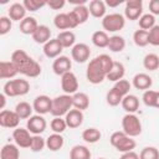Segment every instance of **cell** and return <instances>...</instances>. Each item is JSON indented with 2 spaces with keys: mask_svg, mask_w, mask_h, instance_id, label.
Returning a JSON list of instances; mask_svg holds the SVG:
<instances>
[{
  "mask_svg": "<svg viewBox=\"0 0 159 159\" xmlns=\"http://www.w3.org/2000/svg\"><path fill=\"white\" fill-rule=\"evenodd\" d=\"M109 143L112 144V147H114L122 154L127 153V152H132L137 145L135 140L132 137L127 135L123 130H117V132L112 133V135L109 138Z\"/></svg>",
  "mask_w": 159,
  "mask_h": 159,
  "instance_id": "obj_1",
  "label": "cell"
},
{
  "mask_svg": "<svg viewBox=\"0 0 159 159\" xmlns=\"http://www.w3.org/2000/svg\"><path fill=\"white\" fill-rule=\"evenodd\" d=\"M30 91V83L24 78L9 80L2 88V93L6 97H19L25 96Z\"/></svg>",
  "mask_w": 159,
  "mask_h": 159,
  "instance_id": "obj_2",
  "label": "cell"
},
{
  "mask_svg": "<svg viewBox=\"0 0 159 159\" xmlns=\"http://www.w3.org/2000/svg\"><path fill=\"white\" fill-rule=\"evenodd\" d=\"M107 77V73L104 72L103 67L101 66L97 57L91 60L86 68V78L92 84H99L102 83Z\"/></svg>",
  "mask_w": 159,
  "mask_h": 159,
  "instance_id": "obj_3",
  "label": "cell"
},
{
  "mask_svg": "<svg viewBox=\"0 0 159 159\" xmlns=\"http://www.w3.org/2000/svg\"><path fill=\"white\" fill-rule=\"evenodd\" d=\"M72 96L70 94H61L52 98V107L51 114L53 117H62L66 116L72 109Z\"/></svg>",
  "mask_w": 159,
  "mask_h": 159,
  "instance_id": "obj_4",
  "label": "cell"
},
{
  "mask_svg": "<svg viewBox=\"0 0 159 159\" xmlns=\"http://www.w3.org/2000/svg\"><path fill=\"white\" fill-rule=\"evenodd\" d=\"M122 129L127 135H129L132 138L140 135L142 122H140L139 117H137L134 113H127L122 118Z\"/></svg>",
  "mask_w": 159,
  "mask_h": 159,
  "instance_id": "obj_5",
  "label": "cell"
},
{
  "mask_svg": "<svg viewBox=\"0 0 159 159\" xmlns=\"http://www.w3.org/2000/svg\"><path fill=\"white\" fill-rule=\"evenodd\" d=\"M125 25V19L122 14L112 12L106 15L102 19V27L106 32H117L120 31Z\"/></svg>",
  "mask_w": 159,
  "mask_h": 159,
  "instance_id": "obj_6",
  "label": "cell"
},
{
  "mask_svg": "<svg viewBox=\"0 0 159 159\" xmlns=\"http://www.w3.org/2000/svg\"><path fill=\"white\" fill-rule=\"evenodd\" d=\"M142 15H143V1L142 0L125 1V9H124L125 19L134 21V20H139Z\"/></svg>",
  "mask_w": 159,
  "mask_h": 159,
  "instance_id": "obj_7",
  "label": "cell"
},
{
  "mask_svg": "<svg viewBox=\"0 0 159 159\" xmlns=\"http://www.w3.org/2000/svg\"><path fill=\"white\" fill-rule=\"evenodd\" d=\"M61 88L65 92V94H70V96L78 92L77 91L78 89V80L72 71L61 76Z\"/></svg>",
  "mask_w": 159,
  "mask_h": 159,
  "instance_id": "obj_8",
  "label": "cell"
},
{
  "mask_svg": "<svg viewBox=\"0 0 159 159\" xmlns=\"http://www.w3.org/2000/svg\"><path fill=\"white\" fill-rule=\"evenodd\" d=\"M47 127V123H46V119L43 118V116L41 114H35V116H31L27 122H26V128L27 130L34 134V135H41V133L45 132Z\"/></svg>",
  "mask_w": 159,
  "mask_h": 159,
  "instance_id": "obj_9",
  "label": "cell"
},
{
  "mask_svg": "<svg viewBox=\"0 0 159 159\" xmlns=\"http://www.w3.org/2000/svg\"><path fill=\"white\" fill-rule=\"evenodd\" d=\"M89 56H91V48L87 43L80 42V43H76L71 48V57L77 63L87 62L89 60Z\"/></svg>",
  "mask_w": 159,
  "mask_h": 159,
  "instance_id": "obj_10",
  "label": "cell"
},
{
  "mask_svg": "<svg viewBox=\"0 0 159 159\" xmlns=\"http://www.w3.org/2000/svg\"><path fill=\"white\" fill-rule=\"evenodd\" d=\"M20 117L15 111H9L4 109L0 112V125L2 128H9V129H16L20 124Z\"/></svg>",
  "mask_w": 159,
  "mask_h": 159,
  "instance_id": "obj_11",
  "label": "cell"
},
{
  "mask_svg": "<svg viewBox=\"0 0 159 159\" xmlns=\"http://www.w3.org/2000/svg\"><path fill=\"white\" fill-rule=\"evenodd\" d=\"M12 139L15 142V144L19 148H30L31 142H32V135L31 133L27 130V128H16L12 132Z\"/></svg>",
  "mask_w": 159,
  "mask_h": 159,
  "instance_id": "obj_12",
  "label": "cell"
},
{
  "mask_svg": "<svg viewBox=\"0 0 159 159\" xmlns=\"http://www.w3.org/2000/svg\"><path fill=\"white\" fill-rule=\"evenodd\" d=\"M19 70V73L26 76V77H30V78H35L37 76L41 75V66L37 61H35L34 58H29L24 65H21L20 67H17Z\"/></svg>",
  "mask_w": 159,
  "mask_h": 159,
  "instance_id": "obj_13",
  "label": "cell"
},
{
  "mask_svg": "<svg viewBox=\"0 0 159 159\" xmlns=\"http://www.w3.org/2000/svg\"><path fill=\"white\" fill-rule=\"evenodd\" d=\"M32 107H34V111L36 112V114H41V116L47 114V113L51 112L52 98H50V97L46 96V94L37 96V97L34 99Z\"/></svg>",
  "mask_w": 159,
  "mask_h": 159,
  "instance_id": "obj_14",
  "label": "cell"
},
{
  "mask_svg": "<svg viewBox=\"0 0 159 159\" xmlns=\"http://www.w3.org/2000/svg\"><path fill=\"white\" fill-rule=\"evenodd\" d=\"M72 68V61L67 56H58L52 62V71L57 76H62L67 72H70Z\"/></svg>",
  "mask_w": 159,
  "mask_h": 159,
  "instance_id": "obj_15",
  "label": "cell"
},
{
  "mask_svg": "<svg viewBox=\"0 0 159 159\" xmlns=\"http://www.w3.org/2000/svg\"><path fill=\"white\" fill-rule=\"evenodd\" d=\"M83 118H84L83 112L80 111V109H76V108L71 109L65 116V120L67 123V127L71 128V129H76V128L81 127L82 123H83Z\"/></svg>",
  "mask_w": 159,
  "mask_h": 159,
  "instance_id": "obj_16",
  "label": "cell"
},
{
  "mask_svg": "<svg viewBox=\"0 0 159 159\" xmlns=\"http://www.w3.org/2000/svg\"><path fill=\"white\" fill-rule=\"evenodd\" d=\"M63 51V47L58 42L57 39H51L48 42L43 45V53L47 58H57L61 56V52Z\"/></svg>",
  "mask_w": 159,
  "mask_h": 159,
  "instance_id": "obj_17",
  "label": "cell"
},
{
  "mask_svg": "<svg viewBox=\"0 0 159 159\" xmlns=\"http://www.w3.org/2000/svg\"><path fill=\"white\" fill-rule=\"evenodd\" d=\"M132 84H133V87L135 89H140V91H144L145 92V91L150 89V87L153 84V80H152V77L149 75L140 72V73H137L133 77Z\"/></svg>",
  "mask_w": 159,
  "mask_h": 159,
  "instance_id": "obj_18",
  "label": "cell"
},
{
  "mask_svg": "<svg viewBox=\"0 0 159 159\" xmlns=\"http://www.w3.org/2000/svg\"><path fill=\"white\" fill-rule=\"evenodd\" d=\"M26 9L24 6L22 2H14L10 5L9 10H7V14H9V17L12 20V21H22L25 17H26Z\"/></svg>",
  "mask_w": 159,
  "mask_h": 159,
  "instance_id": "obj_19",
  "label": "cell"
},
{
  "mask_svg": "<svg viewBox=\"0 0 159 159\" xmlns=\"http://www.w3.org/2000/svg\"><path fill=\"white\" fill-rule=\"evenodd\" d=\"M88 10H89V15H92L93 17H96V19H103L106 16L107 5L102 0H92V1H89Z\"/></svg>",
  "mask_w": 159,
  "mask_h": 159,
  "instance_id": "obj_20",
  "label": "cell"
},
{
  "mask_svg": "<svg viewBox=\"0 0 159 159\" xmlns=\"http://www.w3.org/2000/svg\"><path fill=\"white\" fill-rule=\"evenodd\" d=\"M17 73H19V70L11 61H1L0 62V78L1 80L14 78Z\"/></svg>",
  "mask_w": 159,
  "mask_h": 159,
  "instance_id": "obj_21",
  "label": "cell"
},
{
  "mask_svg": "<svg viewBox=\"0 0 159 159\" xmlns=\"http://www.w3.org/2000/svg\"><path fill=\"white\" fill-rule=\"evenodd\" d=\"M32 40L36 43H41V45H45L46 42H48L51 40V30H50V27L46 26V25H39L37 30L32 35Z\"/></svg>",
  "mask_w": 159,
  "mask_h": 159,
  "instance_id": "obj_22",
  "label": "cell"
},
{
  "mask_svg": "<svg viewBox=\"0 0 159 159\" xmlns=\"http://www.w3.org/2000/svg\"><path fill=\"white\" fill-rule=\"evenodd\" d=\"M124 73H125V68H124V65L119 61H114L111 71L108 72L107 75V80L108 81H112V82H118L119 80H123L124 77Z\"/></svg>",
  "mask_w": 159,
  "mask_h": 159,
  "instance_id": "obj_23",
  "label": "cell"
},
{
  "mask_svg": "<svg viewBox=\"0 0 159 159\" xmlns=\"http://www.w3.org/2000/svg\"><path fill=\"white\" fill-rule=\"evenodd\" d=\"M20 31L24 34V35H34L35 34V31L37 30V27H39V24H37V21H36V19L35 17H32V16H26L21 22H20Z\"/></svg>",
  "mask_w": 159,
  "mask_h": 159,
  "instance_id": "obj_24",
  "label": "cell"
},
{
  "mask_svg": "<svg viewBox=\"0 0 159 159\" xmlns=\"http://www.w3.org/2000/svg\"><path fill=\"white\" fill-rule=\"evenodd\" d=\"M72 106L76 109L80 111H84L89 107V97L84 93V92H77L75 94H72Z\"/></svg>",
  "mask_w": 159,
  "mask_h": 159,
  "instance_id": "obj_25",
  "label": "cell"
},
{
  "mask_svg": "<svg viewBox=\"0 0 159 159\" xmlns=\"http://www.w3.org/2000/svg\"><path fill=\"white\" fill-rule=\"evenodd\" d=\"M122 107L127 113H135L139 108V99L137 96L134 94H127L125 97H123L122 99Z\"/></svg>",
  "mask_w": 159,
  "mask_h": 159,
  "instance_id": "obj_26",
  "label": "cell"
},
{
  "mask_svg": "<svg viewBox=\"0 0 159 159\" xmlns=\"http://www.w3.org/2000/svg\"><path fill=\"white\" fill-rule=\"evenodd\" d=\"M63 144H65V139L58 133H52L46 138V148L50 149L51 152H57L62 149Z\"/></svg>",
  "mask_w": 159,
  "mask_h": 159,
  "instance_id": "obj_27",
  "label": "cell"
},
{
  "mask_svg": "<svg viewBox=\"0 0 159 159\" xmlns=\"http://www.w3.org/2000/svg\"><path fill=\"white\" fill-rule=\"evenodd\" d=\"M58 42L61 43V46L63 48H68V47H73L76 45V35L71 31V30H66V31H61L57 37Z\"/></svg>",
  "mask_w": 159,
  "mask_h": 159,
  "instance_id": "obj_28",
  "label": "cell"
},
{
  "mask_svg": "<svg viewBox=\"0 0 159 159\" xmlns=\"http://www.w3.org/2000/svg\"><path fill=\"white\" fill-rule=\"evenodd\" d=\"M91 150L82 144H77L70 150V159H91Z\"/></svg>",
  "mask_w": 159,
  "mask_h": 159,
  "instance_id": "obj_29",
  "label": "cell"
},
{
  "mask_svg": "<svg viewBox=\"0 0 159 159\" xmlns=\"http://www.w3.org/2000/svg\"><path fill=\"white\" fill-rule=\"evenodd\" d=\"M19 158H20V150L16 144L7 143L1 148L0 159H19Z\"/></svg>",
  "mask_w": 159,
  "mask_h": 159,
  "instance_id": "obj_30",
  "label": "cell"
},
{
  "mask_svg": "<svg viewBox=\"0 0 159 159\" xmlns=\"http://www.w3.org/2000/svg\"><path fill=\"white\" fill-rule=\"evenodd\" d=\"M71 14L73 15V17H75V20L77 21L78 25L84 24L89 17V10H88V6H86V5L75 6L73 10L71 11Z\"/></svg>",
  "mask_w": 159,
  "mask_h": 159,
  "instance_id": "obj_31",
  "label": "cell"
},
{
  "mask_svg": "<svg viewBox=\"0 0 159 159\" xmlns=\"http://www.w3.org/2000/svg\"><path fill=\"white\" fill-rule=\"evenodd\" d=\"M53 25L56 29L58 30H71V21H70V16L68 12H58L55 17H53Z\"/></svg>",
  "mask_w": 159,
  "mask_h": 159,
  "instance_id": "obj_32",
  "label": "cell"
},
{
  "mask_svg": "<svg viewBox=\"0 0 159 159\" xmlns=\"http://www.w3.org/2000/svg\"><path fill=\"white\" fill-rule=\"evenodd\" d=\"M92 43L96 46V47H101V48H104V47H108V42H109V36L106 31H102V30H98V31H94L92 34Z\"/></svg>",
  "mask_w": 159,
  "mask_h": 159,
  "instance_id": "obj_33",
  "label": "cell"
},
{
  "mask_svg": "<svg viewBox=\"0 0 159 159\" xmlns=\"http://www.w3.org/2000/svg\"><path fill=\"white\" fill-rule=\"evenodd\" d=\"M143 103L147 107H153V108H158L159 109V92L158 91H153V89H148L143 93Z\"/></svg>",
  "mask_w": 159,
  "mask_h": 159,
  "instance_id": "obj_34",
  "label": "cell"
},
{
  "mask_svg": "<svg viewBox=\"0 0 159 159\" xmlns=\"http://www.w3.org/2000/svg\"><path fill=\"white\" fill-rule=\"evenodd\" d=\"M14 111L17 113V116L20 117V119H29V118L32 116L34 107H32L30 103L22 101V102H19V103L15 106V109H14Z\"/></svg>",
  "mask_w": 159,
  "mask_h": 159,
  "instance_id": "obj_35",
  "label": "cell"
},
{
  "mask_svg": "<svg viewBox=\"0 0 159 159\" xmlns=\"http://www.w3.org/2000/svg\"><path fill=\"white\" fill-rule=\"evenodd\" d=\"M108 48L112 52H122L125 48V40L120 35H113L109 37Z\"/></svg>",
  "mask_w": 159,
  "mask_h": 159,
  "instance_id": "obj_36",
  "label": "cell"
},
{
  "mask_svg": "<svg viewBox=\"0 0 159 159\" xmlns=\"http://www.w3.org/2000/svg\"><path fill=\"white\" fill-rule=\"evenodd\" d=\"M102 138V133L99 132V129L97 128H87L82 132V139L86 142V143H89V144H94L97 143L99 139Z\"/></svg>",
  "mask_w": 159,
  "mask_h": 159,
  "instance_id": "obj_37",
  "label": "cell"
},
{
  "mask_svg": "<svg viewBox=\"0 0 159 159\" xmlns=\"http://www.w3.org/2000/svg\"><path fill=\"white\" fill-rule=\"evenodd\" d=\"M143 66L148 71H155L159 68V56L155 53H147L143 58Z\"/></svg>",
  "mask_w": 159,
  "mask_h": 159,
  "instance_id": "obj_38",
  "label": "cell"
},
{
  "mask_svg": "<svg viewBox=\"0 0 159 159\" xmlns=\"http://www.w3.org/2000/svg\"><path fill=\"white\" fill-rule=\"evenodd\" d=\"M133 41L138 47H145L147 45H149V34H148V31L142 30V29L134 31Z\"/></svg>",
  "mask_w": 159,
  "mask_h": 159,
  "instance_id": "obj_39",
  "label": "cell"
},
{
  "mask_svg": "<svg viewBox=\"0 0 159 159\" xmlns=\"http://www.w3.org/2000/svg\"><path fill=\"white\" fill-rule=\"evenodd\" d=\"M122 99H123V96L114 88L112 87L107 94H106V101H107V104L111 106V107H117L122 103Z\"/></svg>",
  "mask_w": 159,
  "mask_h": 159,
  "instance_id": "obj_40",
  "label": "cell"
},
{
  "mask_svg": "<svg viewBox=\"0 0 159 159\" xmlns=\"http://www.w3.org/2000/svg\"><path fill=\"white\" fill-rule=\"evenodd\" d=\"M138 24H139V29L149 31L150 29H153L155 26V16L152 15L150 12L149 14H143L140 16V19L138 20Z\"/></svg>",
  "mask_w": 159,
  "mask_h": 159,
  "instance_id": "obj_41",
  "label": "cell"
},
{
  "mask_svg": "<svg viewBox=\"0 0 159 159\" xmlns=\"http://www.w3.org/2000/svg\"><path fill=\"white\" fill-rule=\"evenodd\" d=\"M50 127L53 133H58V134H62L66 130V128H68L65 118L62 117H53V119L50 123Z\"/></svg>",
  "mask_w": 159,
  "mask_h": 159,
  "instance_id": "obj_42",
  "label": "cell"
},
{
  "mask_svg": "<svg viewBox=\"0 0 159 159\" xmlns=\"http://www.w3.org/2000/svg\"><path fill=\"white\" fill-rule=\"evenodd\" d=\"M29 58H30V56H29L24 50H16V51L12 52L10 61H11L16 67H20V66L24 65Z\"/></svg>",
  "mask_w": 159,
  "mask_h": 159,
  "instance_id": "obj_43",
  "label": "cell"
},
{
  "mask_svg": "<svg viewBox=\"0 0 159 159\" xmlns=\"http://www.w3.org/2000/svg\"><path fill=\"white\" fill-rule=\"evenodd\" d=\"M22 4H24V6H25V9H26L27 11L34 12V11H37V10L42 9L43 6H46V5H47V1H40V0H24Z\"/></svg>",
  "mask_w": 159,
  "mask_h": 159,
  "instance_id": "obj_44",
  "label": "cell"
},
{
  "mask_svg": "<svg viewBox=\"0 0 159 159\" xmlns=\"http://www.w3.org/2000/svg\"><path fill=\"white\" fill-rule=\"evenodd\" d=\"M45 147H46V139H43L41 135H32V142L30 145L31 152L39 153V152L43 150Z\"/></svg>",
  "mask_w": 159,
  "mask_h": 159,
  "instance_id": "obj_45",
  "label": "cell"
},
{
  "mask_svg": "<svg viewBox=\"0 0 159 159\" xmlns=\"http://www.w3.org/2000/svg\"><path fill=\"white\" fill-rule=\"evenodd\" d=\"M139 159H159V150L155 147H145L142 149Z\"/></svg>",
  "mask_w": 159,
  "mask_h": 159,
  "instance_id": "obj_46",
  "label": "cell"
},
{
  "mask_svg": "<svg viewBox=\"0 0 159 159\" xmlns=\"http://www.w3.org/2000/svg\"><path fill=\"white\" fill-rule=\"evenodd\" d=\"M97 58H98L101 66L103 67L104 72L108 75V72L111 71V68H112V66H113V63H114V61L112 60V57H111L109 55H107V53H102V55L97 56Z\"/></svg>",
  "mask_w": 159,
  "mask_h": 159,
  "instance_id": "obj_47",
  "label": "cell"
},
{
  "mask_svg": "<svg viewBox=\"0 0 159 159\" xmlns=\"http://www.w3.org/2000/svg\"><path fill=\"white\" fill-rule=\"evenodd\" d=\"M123 97H125L127 94H129V91H130V87H132V84L129 83V81H127V80H119L118 82H116L114 83V86H113Z\"/></svg>",
  "mask_w": 159,
  "mask_h": 159,
  "instance_id": "obj_48",
  "label": "cell"
},
{
  "mask_svg": "<svg viewBox=\"0 0 159 159\" xmlns=\"http://www.w3.org/2000/svg\"><path fill=\"white\" fill-rule=\"evenodd\" d=\"M12 27V20L9 16H1L0 17V35L4 36L7 32H10Z\"/></svg>",
  "mask_w": 159,
  "mask_h": 159,
  "instance_id": "obj_49",
  "label": "cell"
},
{
  "mask_svg": "<svg viewBox=\"0 0 159 159\" xmlns=\"http://www.w3.org/2000/svg\"><path fill=\"white\" fill-rule=\"evenodd\" d=\"M148 34H149V45L159 46V25H155L153 29H150Z\"/></svg>",
  "mask_w": 159,
  "mask_h": 159,
  "instance_id": "obj_50",
  "label": "cell"
},
{
  "mask_svg": "<svg viewBox=\"0 0 159 159\" xmlns=\"http://www.w3.org/2000/svg\"><path fill=\"white\" fill-rule=\"evenodd\" d=\"M66 5L65 0H52V1H47V6L52 10H61L63 6Z\"/></svg>",
  "mask_w": 159,
  "mask_h": 159,
  "instance_id": "obj_51",
  "label": "cell"
},
{
  "mask_svg": "<svg viewBox=\"0 0 159 159\" xmlns=\"http://www.w3.org/2000/svg\"><path fill=\"white\" fill-rule=\"evenodd\" d=\"M149 12L152 15H159V0H150L149 1Z\"/></svg>",
  "mask_w": 159,
  "mask_h": 159,
  "instance_id": "obj_52",
  "label": "cell"
},
{
  "mask_svg": "<svg viewBox=\"0 0 159 159\" xmlns=\"http://www.w3.org/2000/svg\"><path fill=\"white\" fill-rule=\"evenodd\" d=\"M119 159H139V155L135 153V152H127V153H123L120 155Z\"/></svg>",
  "mask_w": 159,
  "mask_h": 159,
  "instance_id": "obj_53",
  "label": "cell"
},
{
  "mask_svg": "<svg viewBox=\"0 0 159 159\" xmlns=\"http://www.w3.org/2000/svg\"><path fill=\"white\" fill-rule=\"evenodd\" d=\"M122 2H123L122 0H107V1H106V5L109 6V7H117V6H119Z\"/></svg>",
  "mask_w": 159,
  "mask_h": 159,
  "instance_id": "obj_54",
  "label": "cell"
},
{
  "mask_svg": "<svg viewBox=\"0 0 159 159\" xmlns=\"http://www.w3.org/2000/svg\"><path fill=\"white\" fill-rule=\"evenodd\" d=\"M5 94L4 93H1L0 94V101H1V104H0V109L1 111H4V108H5V103H6V99H5Z\"/></svg>",
  "mask_w": 159,
  "mask_h": 159,
  "instance_id": "obj_55",
  "label": "cell"
},
{
  "mask_svg": "<svg viewBox=\"0 0 159 159\" xmlns=\"http://www.w3.org/2000/svg\"><path fill=\"white\" fill-rule=\"evenodd\" d=\"M98 159H106V158H98Z\"/></svg>",
  "mask_w": 159,
  "mask_h": 159,
  "instance_id": "obj_56",
  "label": "cell"
}]
</instances>
